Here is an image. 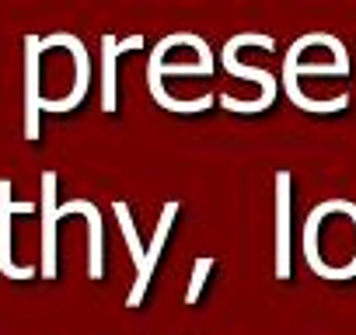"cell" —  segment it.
<instances>
[{"mask_svg": "<svg viewBox=\"0 0 356 335\" xmlns=\"http://www.w3.org/2000/svg\"><path fill=\"white\" fill-rule=\"evenodd\" d=\"M304 259L321 279H356V203L325 199L304 224Z\"/></svg>", "mask_w": 356, "mask_h": 335, "instance_id": "obj_1", "label": "cell"}, {"mask_svg": "<svg viewBox=\"0 0 356 335\" xmlns=\"http://www.w3.org/2000/svg\"><path fill=\"white\" fill-rule=\"evenodd\" d=\"M245 42H255V46H262V49H273V39H269V35H248V32H245V35L231 39V42H227V49H224V67H227L234 77L259 81V84H262V98H259V101H234L231 95H220V105H224V108H234V112L252 115V112H262V108H269V105H273V98H276V77H273L269 70L245 67V63H238V60H234V49H238V46H245Z\"/></svg>", "mask_w": 356, "mask_h": 335, "instance_id": "obj_2", "label": "cell"}, {"mask_svg": "<svg viewBox=\"0 0 356 335\" xmlns=\"http://www.w3.org/2000/svg\"><path fill=\"white\" fill-rule=\"evenodd\" d=\"M175 217H178V203L171 199V203H164V210H161V220H157V227H154V241H150V248L143 252V269L136 272V283H133V290H129V297H126V307H140V300H143V293H147V283H150V276H154V265H157V259H161V252H164V241H168V231H171Z\"/></svg>", "mask_w": 356, "mask_h": 335, "instance_id": "obj_3", "label": "cell"}, {"mask_svg": "<svg viewBox=\"0 0 356 335\" xmlns=\"http://www.w3.org/2000/svg\"><path fill=\"white\" fill-rule=\"evenodd\" d=\"M42 276L56 279V172L42 175Z\"/></svg>", "mask_w": 356, "mask_h": 335, "instance_id": "obj_4", "label": "cell"}, {"mask_svg": "<svg viewBox=\"0 0 356 335\" xmlns=\"http://www.w3.org/2000/svg\"><path fill=\"white\" fill-rule=\"evenodd\" d=\"M276 276L290 279V172L276 175Z\"/></svg>", "mask_w": 356, "mask_h": 335, "instance_id": "obj_5", "label": "cell"}, {"mask_svg": "<svg viewBox=\"0 0 356 335\" xmlns=\"http://www.w3.org/2000/svg\"><path fill=\"white\" fill-rule=\"evenodd\" d=\"M11 182L0 179V272L11 279H32L35 269H15L11 265Z\"/></svg>", "mask_w": 356, "mask_h": 335, "instance_id": "obj_6", "label": "cell"}, {"mask_svg": "<svg viewBox=\"0 0 356 335\" xmlns=\"http://www.w3.org/2000/svg\"><path fill=\"white\" fill-rule=\"evenodd\" d=\"M70 213H84L88 217V227H91V252H88L91 255V279H98L102 276V213L88 199H70V203L56 206V220H63Z\"/></svg>", "mask_w": 356, "mask_h": 335, "instance_id": "obj_7", "label": "cell"}, {"mask_svg": "<svg viewBox=\"0 0 356 335\" xmlns=\"http://www.w3.org/2000/svg\"><path fill=\"white\" fill-rule=\"evenodd\" d=\"M29 101H25V133L29 140L39 136V39L29 35Z\"/></svg>", "mask_w": 356, "mask_h": 335, "instance_id": "obj_8", "label": "cell"}, {"mask_svg": "<svg viewBox=\"0 0 356 335\" xmlns=\"http://www.w3.org/2000/svg\"><path fill=\"white\" fill-rule=\"evenodd\" d=\"M102 53H105L102 105H105V112H115V60H119V39H115V35H105V39H102Z\"/></svg>", "mask_w": 356, "mask_h": 335, "instance_id": "obj_9", "label": "cell"}, {"mask_svg": "<svg viewBox=\"0 0 356 335\" xmlns=\"http://www.w3.org/2000/svg\"><path fill=\"white\" fill-rule=\"evenodd\" d=\"M112 210H115L119 227H122V238H126V245H129V259H133V265H136V272H140V269H143V241H140V234H136V224H133V217H129V206H126V203H115Z\"/></svg>", "mask_w": 356, "mask_h": 335, "instance_id": "obj_10", "label": "cell"}, {"mask_svg": "<svg viewBox=\"0 0 356 335\" xmlns=\"http://www.w3.org/2000/svg\"><path fill=\"white\" fill-rule=\"evenodd\" d=\"M210 269H213V259H210V255L196 259V269H193V279H189V290H186V304H189V307L200 300V293H203V283H207Z\"/></svg>", "mask_w": 356, "mask_h": 335, "instance_id": "obj_11", "label": "cell"}]
</instances>
